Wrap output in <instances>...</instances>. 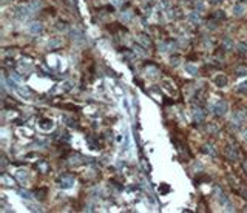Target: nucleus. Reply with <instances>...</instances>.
Listing matches in <instances>:
<instances>
[{
    "label": "nucleus",
    "mask_w": 247,
    "mask_h": 213,
    "mask_svg": "<svg viewBox=\"0 0 247 213\" xmlns=\"http://www.w3.org/2000/svg\"><path fill=\"white\" fill-rule=\"evenodd\" d=\"M184 70L187 71L188 74H191V76H196V74H198V66L191 65V64H185L184 65Z\"/></svg>",
    "instance_id": "nucleus-8"
},
{
    "label": "nucleus",
    "mask_w": 247,
    "mask_h": 213,
    "mask_svg": "<svg viewBox=\"0 0 247 213\" xmlns=\"http://www.w3.org/2000/svg\"><path fill=\"white\" fill-rule=\"evenodd\" d=\"M238 90H239V91H247V80H244V82H241V84H239Z\"/></svg>",
    "instance_id": "nucleus-17"
},
{
    "label": "nucleus",
    "mask_w": 247,
    "mask_h": 213,
    "mask_svg": "<svg viewBox=\"0 0 247 213\" xmlns=\"http://www.w3.org/2000/svg\"><path fill=\"white\" fill-rule=\"evenodd\" d=\"M59 45H60V40H57V39H53L48 42V48H51V50H56Z\"/></svg>",
    "instance_id": "nucleus-12"
},
{
    "label": "nucleus",
    "mask_w": 247,
    "mask_h": 213,
    "mask_svg": "<svg viewBox=\"0 0 247 213\" xmlns=\"http://www.w3.org/2000/svg\"><path fill=\"white\" fill-rule=\"evenodd\" d=\"M20 196H22L23 199H31V195H30V191H20Z\"/></svg>",
    "instance_id": "nucleus-19"
},
{
    "label": "nucleus",
    "mask_w": 247,
    "mask_h": 213,
    "mask_svg": "<svg viewBox=\"0 0 247 213\" xmlns=\"http://www.w3.org/2000/svg\"><path fill=\"white\" fill-rule=\"evenodd\" d=\"M225 156H227V159H230V161H238V150L235 147L229 145L225 148Z\"/></svg>",
    "instance_id": "nucleus-5"
},
{
    "label": "nucleus",
    "mask_w": 247,
    "mask_h": 213,
    "mask_svg": "<svg viewBox=\"0 0 247 213\" xmlns=\"http://www.w3.org/2000/svg\"><path fill=\"white\" fill-rule=\"evenodd\" d=\"M39 128L42 130V131H51L54 128V122L51 119H42L39 122Z\"/></svg>",
    "instance_id": "nucleus-4"
},
{
    "label": "nucleus",
    "mask_w": 247,
    "mask_h": 213,
    "mask_svg": "<svg viewBox=\"0 0 247 213\" xmlns=\"http://www.w3.org/2000/svg\"><path fill=\"white\" fill-rule=\"evenodd\" d=\"M57 182H59L57 185H59V187H60L62 190H68V188L74 187V179H73L71 176H68V175H64V176H60Z\"/></svg>",
    "instance_id": "nucleus-2"
},
{
    "label": "nucleus",
    "mask_w": 247,
    "mask_h": 213,
    "mask_svg": "<svg viewBox=\"0 0 247 213\" xmlns=\"http://www.w3.org/2000/svg\"><path fill=\"white\" fill-rule=\"evenodd\" d=\"M111 2H113L114 5H121V3L124 2V0H111Z\"/></svg>",
    "instance_id": "nucleus-24"
},
{
    "label": "nucleus",
    "mask_w": 247,
    "mask_h": 213,
    "mask_svg": "<svg viewBox=\"0 0 247 213\" xmlns=\"http://www.w3.org/2000/svg\"><path fill=\"white\" fill-rule=\"evenodd\" d=\"M244 137H246V141H247V128L244 130Z\"/></svg>",
    "instance_id": "nucleus-27"
},
{
    "label": "nucleus",
    "mask_w": 247,
    "mask_h": 213,
    "mask_svg": "<svg viewBox=\"0 0 247 213\" xmlns=\"http://www.w3.org/2000/svg\"><path fill=\"white\" fill-rule=\"evenodd\" d=\"M122 107H124V108H125V111H127L128 114H130V113H131V110H130V104H128V100H127L125 97H124V99H122Z\"/></svg>",
    "instance_id": "nucleus-15"
},
{
    "label": "nucleus",
    "mask_w": 247,
    "mask_h": 213,
    "mask_svg": "<svg viewBox=\"0 0 247 213\" xmlns=\"http://www.w3.org/2000/svg\"><path fill=\"white\" fill-rule=\"evenodd\" d=\"M212 80H213V85H216L218 88H224L225 85L229 84V79H227V76H224V74H221V73H219V74H216V76H215L213 79H212Z\"/></svg>",
    "instance_id": "nucleus-3"
},
{
    "label": "nucleus",
    "mask_w": 247,
    "mask_h": 213,
    "mask_svg": "<svg viewBox=\"0 0 247 213\" xmlns=\"http://www.w3.org/2000/svg\"><path fill=\"white\" fill-rule=\"evenodd\" d=\"M11 79H14L16 82H20V80H22V77H20L19 74H16V73H11Z\"/></svg>",
    "instance_id": "nucleus-21"
},
{
    "label": "nucleus",
    "mask_w": 247,
    "mask_h": 213,
    "mask_svg": "<svg viewBox=\"0 0 247 213\" xmlns=\"http://www.w3.org/2000/svg\"><path fill=\"white\" fill-rule=\"evenodd\" d=\"M210 2H212V3H221L222 0H210Z\"/></svg>",
    "instance_id": "nucleus-26"
},
{
    "label": "nucleus",
    "mask_w": 247,
    "mask_h": 213,
    "mask_svg": "<svg viewBox=\"0 0 247 213\" xmlns=\"http://www.w3.org/2000/svg\"><path fill=\"white\" fill-rule=\"evenodd\" d=\"M70 34H71V39H73V40H76V42H84V37H82V34H80L79 31L71 30Z\"/></svg>",
    "instance_id": "nucleus-9"
},
{
    "label": "nucleus",
    "mask_w": 247,
    "mask_h": 213,
    "mask_svg": "<svg viewBox=\"0 0 247 213\" xmlns=\"http://www.w3.org/2000/svg\"><path fill=\"white\" fill-rule=\"evenodd\" d=\"M238 50L241 51V53H247V43H244V42L238 43Z\"/></svg>",
    "instance_id": "nucleus-16"
},
{
    "label": "nucleus",
    "mask_w": 247,
    "mask_h": 213,
    "mask_svg": "<svg viewBox=\"0 0 247 213\" xmlns=\"http://www.w3.org/2000/svg\"><path fill=\"white\" fill-rule=\"evenodd\" d=\"M235 73H236V76H246V74H247V68H244V66H238L236 70H235Z\"/></svg>",
    "instance_id": "nucleus-13"
},
{
    "label": "nucleus",
    "mask_w": 247,
    "mask_h": 213,
    "mask_svg": "<svg viewBox=\"0 0 247 213\" xmlns=\"http://www.w3.org/2000/svg\"><path fill=\"white\" fill-rule=\"evenodd\" d=\"M224 43H225V46H227V50H230V46H232V42H230V40L227 39V40H225Z\"/></svg>",
    "instance_id": "nucleus-23"
},
{
    "label": "nucleus",
    "mask_w": 247,
    "mask_h": 213,
    "mask_svg": "<svg viewBox=\"0 0 247 213\" xmlns=\"http://www.w3.org/2000/svg\"><path fill=\"white\" fill-rule=\"evenodd\" d=\"M202 150H204V152H205V153H207V155H210V156H213V157L216 156V152H215V148H213V147H212V145H204V148H202Z\"/></svg>",
    "instance_id": "nucleus-11"
},
{
    "label": "nucleus",
    "mask_w": 247,
    "mask_h": 213,
    "mask_svg": "<svg viewBox=\"0 0 247 213\" xmlns=\"http://www.w3.org/2000/svg\"><path fill=\"white\" fill-rule=\"evenodd\" d=\"M243 168L246 170V173H247V161H244V162H243Z\"/></svg>",
    "instance_id": "nucleus-25"
},
{
    "label": "nucleus",
    "mask_w": 247,
    "mask_h": 213,
    "mask_svg": "<svg viewBox=\"0 0 247 213\" xmlns=\"http://www.w3.org/2000/svg\"><path fill=\"white\" fill-rule=\"evenodd\" d=\"M130 19H131V14H130V12H124V14H122V20H124V22H128Z\"/></svg>",
    "instance_id": "nucleus-18"
},
{
    "label": "nucleus",
    "mask_w": 247,
    "mask_h": 213,
    "mask_svg": "<svg viewBox=\"0 0 247 213\" xmlns=\"http://www.w3.org/2000/svg\"><path fill=\"white\" fill-rule=\"evenodd\" d=\"M42 30H43V26H42V23H39V22H32L28 26V31L31 34H39V32H42Z\"/></svg>",
    "instance_id": "nucleus-6"
},
{
    "label": "nucleus",
    "mask_w": 247,
    "mask_h": 213,
    "mask_svg": "<svg viewBox=\"0 0 247 213\" xmlns=\"http://www.w3.org/2000/svg\"><path fill=\"white\" fill-rule=\"evenodd\" d=\"M188 20L191 23H198L201 20V17H199V14H198V11H193V12H190L188 14Z\"/></svg>",
    "instance_id": "nucleus-10"
},
{
    "label": "nucleus",
    "mask_w": 247,
    "mask_h": 213,
    "mask_svg": "<svg viewBox=\"0 0 247 213\" xmlns=\"http://www.w3.org/2000/svg\"><path fill=\"white\" fill-rule=\"evenodd\" d=\"M212 110H213L215 114L224 116L225 113H227V110H229V105H227V102H225V100H218V102H215V104H213Z\"/></svg>",
    "instance_id": "nucleus-1"
},
{
    "label": "nucleus",
    "mask_w": 247,
    "mask_h": 213,
    "mask_svg": "<svg viewBox=\"0 0 247 213\" xmlns=\"http://www.w3.org/2000/svg\"><path fill=\"white\" fill-rule=\"evenodd\" d=\"M244 11H246V5L244 3H236L235 6H233V16L235 17H241L244 14Z\"/></svg>",
    "instance_id": "nucleus-7"
},
{
    "label": "nucleus",
    "mask_w": 247,
    "mask_h": 213,
    "mask_svg": "<svg viewBox=\"0 0 247 213\" xmlns=\"http://www.w3.org/2000/svg\"><path fill=\"white\" fill-rule=\"evenodd\" d=\"M159 191H161V193H164V191H170V187H168V185H161Z\"/></svg>",
    "instance_id": "nucleus-22"
},
{
    "label": "nucleus",
    "mask_w": 247,
    "mask_h": 213,
    "mask_svg": "<svg viewBox=\"0 0 247 213\" xmlns=\"http://www.w3.org/2000/svg\"><path fill=\"white\" fill-rule=\"evenodd\" d=\"M195 6H196V9H199V11H201V9H204V3L201 2V0H198V2L195 3Z\"/></svg>",
    "instance_id": "nucleus-20"
},
{
    "label": "nucleus",
    "mask_w": 247,
    "mask_h": 213,
    "mask_svg": "<svg viewBox=\"0 0 247 213\" xmlns=\"http://www.w3.org/2000/svg\"><path fill=\"white\" fill-rule=\"evenodd\" d=\"M195 119H196L198 122H202V121H204V114H202V111H201V110H198V111H195Z\"/></svg>",
    "instance_id": "nucleus-14"
}]
</instances>
